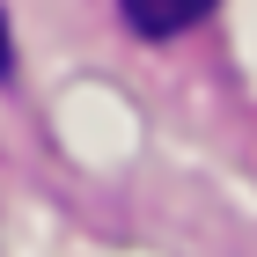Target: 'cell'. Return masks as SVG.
I'll use <instances>...</instances> for the list:
<instances>
[{"label":"cell","mask_w":257,"mask_h":257,"mask_svg":"<svg viewBox=\"0 0 257 257\" xmlns=\"http://www.w3.org/2000/svg\"><path fill=\"white\" fill-rule=\"evenodd\" d=\"M8 66H15V52H8V15H0V81H8Z\"/></svg>","instance_id":"7a4b0ae2"},{"label":"cell","mask_w":257,"mask_h":257,"mask_svg":"<svg viewBox=\"0 0 257 257\" xmlns=\"http://www.w3.org/2000/svg\"><path fill=\"white\" fill-rule=\"evenodd\" d=\"M125 8V22H133L140 37H177V30H191L213 0H118Z\"/></svg>","instance_id":"6da1fadb"}]
</instances>
